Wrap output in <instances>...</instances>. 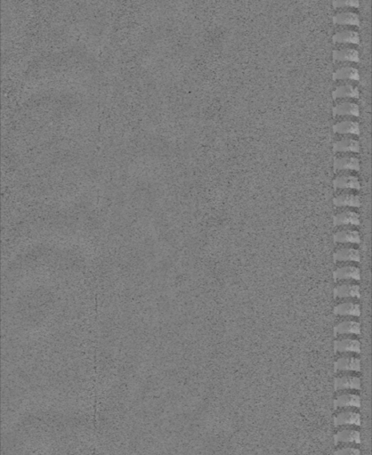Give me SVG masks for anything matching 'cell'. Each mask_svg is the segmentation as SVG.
Returning <instances> with one entry per match:
<instances>
[{
	"label": "cell",
	"mask_w": 372,
	"mask_h": 455,
	"mask_svg": "<svg viewBox=\"0 0 372 455\" xmlns=\"http://www.w3.org/2000/svg\"><path fill=\"white\" fill-rule=\"evenodd\" d=\"M334 370L335 372H339V371L360 372L361 371V361L356 357H341L335 362Z\"/></svg>",
	"instance_id": "cell-1"
},
{
	"label": "cell",
	"mask_w": 372,
	"mask_h": 455,
	"mask_svg": "<svg viewBox=\"0 0 372 455\" xmlns=\"http://www.w3.org/2000/svg\"><path fill=\"white\" fill-rule=\"evenodd\" d=\"M334 351L338 353H361L360 341L353 339H343L334 341Z\"/></svg>",
	"instance_id": "cell-2"
},
{
	"label": "cell",
	"mask_w": 372,
	"mask_h": 455,
	"mask_svg": "<svg viewBox=\"0 0 372 455\" xmlns=\"http://www.w3.org/2000/svg\"><path fill=\"white\" fill-rule=\"evenodd\" d=\"M335 298H360V287L357 284H343L335 287Z\"/></svg>",
	"instance_id": "cell-3"
},
{
	"label": "cell",
	"mask_w": 372,
	"mask_h": 455,
	"mask_svg": "<svg viewBox=\"0 0 372 455\" xmlns=\"http://www.w3.org/2000/svg\"><path fill=\"white\" fill-rule=\"evenodd\" d=\"M335 391L361 390V380L354 376H341L335 379Z\"/></svg>",
	"instance_id": "cell-4"
},
{
	"label": "cell",
	"mask_w": 372,
	"mask_h": 455,
	"mask_svg": "<svg viewBox=\"0 0 372 455\" xmlns=\"http://www.w3.org/2000/svg\"><path fill=\"white\" fill-rule=\"evenodd\" d=\"M334 280H343V279H361L360 269L354 266H344L338 268L333 272Z\"/></svg>",
	"instance_id": "cell-5"
},
{
	"label": "cell",
	"mask_w": 372,
	"mask_h": 455,
	"mask_svg": "<svg viewBox=\"0 0 372 455\" xmlns=\"http://www.w3.org/2000/svg\"><path fill=\"white\" fill-rule=\"evenodd\" d=\"M333 224L334 226H358L360 224L359 214L351 211L339 212L333 217Z\"/></svg>",
	"instance_id": "cell-6"
},
{
	"label": "cell",
	"mask_w": 372,
	"mask_h": 455,
	"mask_svg": "<svg viewBox=\"0 0 372 455\" xmlns=\"http://www.w3.org/2000/svg\"><path fill=\"white\" fill-rule=\"evenodd\" d=\"M334 262H360L361 256L359 251L353 248H342L333 254Z\"/></svg>",
	"instance_id": "cell-7"
},
{
	"label": "cell",
	"mask_w": 372,
	"mask_h": 455,
	"mask_svg": "<svg viewBox=\"0 0 372 455\" xmlns=\"http://www.w3.org/2000/svg\"><path fill=\"white\" fill-rule=\"evenodd\" d=\"M335 189H353L360 190L361 184L355 176L352 175H342L338 176L333 181Z\"/></svg>",
	"instance_id": "cell-8"
},
{
	"label": "cell",
	"mask_w": 372,
	"mask_h": 455,
	"mask_svg": "<svg viewBox=\"0 0 372 455\" xmlns=\"http://www.w3.org/2000/svg\"><path fill=\"white\" fill-rule=\"evenodd\" d=\"M333 239L335 243H361L360 234L353 230H343L337 232Z\"/></svg>",
	"instance_id": "cell-9"
},
{
	"label": "cell",
	"mask_w": 372,
	"mask_h": 455,
	"mask_svg": "<svg viewBox=\"0 0 372 455\" xmlns=\"http://www.w3.org/2000/svg\"><path fill=\"white\" fill-rule=\"evenodd\" d=\"M339 407H361V398L357 395L346 394L338 396L335 399L334 408Z\"/></svg>",
	"instance_id": "cell-10"
},
{
	"label": "cell",
	"mask_w": 372,
	"mask_h": 455,
	"mask_svg": "<svg viewBox=\"0 0 372 455\" xmlns=\"http://www.w3.org/2000/svg\"><path fill=\"white\" fill-rule=\"evenodd\" d=\"M336 427L341 425H355L361 426V416L354 412H344L334 417Z\"/></svg>",
	"instance_id": "cell-11"
},
{
	"label": "cell",
	"mask_w": 372,
	"mask_h": 455,
	"mask_svg": "<svg viewBox=\"0 0 372 455\" xmlns=\"http://www.w3.org/2000/svg\"><path fill=\"white\" fill-rule=\"evenodd\" d=\"M334 170H360V162L356 158L345 157L334 160Z\"/></svg>",
	"instance_id": "cell-12"
},
{
	"label": "cell",
	"mask_w": 372,
	"mask_h": 455,
	"mask_svg": "<svg viewBox=\"0 0 372 455\" xmlns=\"http://www.w3.org/2000/svg\"><path fill=\"white\" fill-rule=\"evenodd\" d=\"M334 314L338 316L360 317L361 316V308L358 304L347 301V302L337 305L334 308Z\"/></svg>",
	"instance_id": "cell-13"
},
{
	"label": "cell",
	"mask_w": 372,
	"mask_h": 455,
	"mask_svg": "<svg viewBox=\"0 0 372 455\" xmlns=\"http://www.w3.org/2000/svg\"><path fill=\"white\" fill-rule=\"evenodd\" d=\"M361 334V326L356 321H344L334 327V335Z\"/></svg>",
	"instance_id": "cell-14"
},
{
	"label": "cell",
	"mask_w": 372,
	"mask_h": 455,
	"mask_svg": "<svg viewBox=\"0 0 372 455\" xmlns=\"http://www.w3.org/2000/svg\"><path fill=\"white\" fill-rule=\"evenodd\" d=\"M335 444L338 443H354L361 444L360 433L355 430H343L337 433L334 436Z\"/></svg>",
	"instance_id": "cell-15"
},
{
	"label": "cell",
	"mask_w": 372,
	"mask_h": 455,
	"mask_svg": "<svg viewBox=\"0 0 372 455\" xmlns=\"http://www.w3.org/2000/svg\"><path fill=\"white\" fill-rule=\"evenodd\" d=\"M333 204L336 206H352L359 207L361 205L360 197L353 194H342L334 197Z\"/></svg>",
	"instance_id": "cell-16"
},
{
	"label": "cell",
	"mask_w": 372,
	"mask_h": 455,
	"mask_svg": "<svg viewBox=\"0 0 372 455\" xmlns=\"http://www.w3.org/2000/svg\"><path fill=\"white\" fill-rule=\"evenodd\" d=\"M359 107L355 103H342L333 108V114L335 116H359Z\"/></svg>",
	"instance_id": "cell-17"
},
{
	"label": "cell",
	"mask_w": 372,
	"mask_h": 455,
	"mask_svg": "<svg viewBox=\"0 0 372 455\" xmlns=\"http://www.w3.org/2000/svg\"><path fill=\"white\" fill-rule=\"evenodd\" d=\"M334 151H352L358 152L360 149V146L358 141L353 139L346 138L341 140H338L333 145Z\"/></svg>",
	"instance_id": "cell-18"
},
{
	"label": "cell",
	"mask_w": 372,
	"mask_h": 455,
	"mask_svg": "<svg viewBox=\"0 0 372 455\" xmlns=\"http://www.w3.org/2000/svg\"><path fill=\"white\" fill-rule=\"evenodd\" d=\"M333 22L337 24H349V25H359L360 19L357 14L353 12H344L338 13L333 17Z\"/></svg>",
	"instance_id": "cell-19"
},
{
	"label": "cell",
	"mask_w": 372,
	"mask_h": 455,
	"mask_svg": "<svg viewBox=\"0 0 372 455\" xmlns=\"http://www.w3.org/2000/svg\"><path fill=\"white\" fill-rule=\"evenodd\" d=\"M333 58L337 61H359V53L357 50L353 48H345V49L334 50Z\"/></svg>",
	"instance_id": "cell-20"
},
{
	"label": "cell",
	"mask_w": 372,
	"mask_h": 455,
	"mask_svg": "<svg viewBox=\"0 0 372 455\" xmlns=\"http://www.w3.org/2000/svg\"><path fill=\"white\" fill-rule=\"evenodd\" d=\"M333 131L336 133L359 134L360 126L355 122L346 120V121L339 122L338 124L333 125Z\"/></svg>",
	"instance_id": "cell-21"
},
{
	"label": "cell",
	"mask_w": 372,
	"mask_h": 455,
	"mask_svg": "<svg viewBox=\"0 0 372 455\" xmlns=\"http://www.w3.org/2000/svg\"><path fill=\"white\" fill-rule=\"evenodd\" d=\"M333 41L335 43H351V44H358L360 41L359 35L355 31H343L337 32L333 36Z\"/></svg>",
	"instance_id": "cell-22"
},
{
	"label": "cell",
	"mask_w": 372,
	"mask_h": 455,
	"mask_svg": "<svg viewBox=\"0 0 372 455\" xmlns=\"http://www.w3.org/2000/svg\"><path fill=\"white\" fill-rule=\"evenodd\" d=\"M333 80H359V72L356 68L344 67L338 68L333 73Z\"/></svg>",
	"instance_id": "cell-23"
},
{
	"label": "cell",
	"mask_w": 372,
	"mask_h": 455,
	"mask_svg": "<svg viewBox=\"0 0 372 455\" xmlns=\"http://www.w3.org/2000/svg\"><path fill=\"white\" fill-rule=\"evenodd\" d=\"M333 98L339 97H359V90L351 85H344L336 88L332 93Z\"/></svg>",
	"instance_id": "cell-24"
},
{
	"label": "cell",
	"mask_w": 372,
	"mask_h": 455,
	"mask_svg": "<svg viewBox=\"0 0 372 455\" xmlns=\"http://www.w3.org/2000/svg\"><path fill=\"white\" fill-rule=\"evenodd\" d=\"M332 4L334 8H345V7L357 8L359 7L360 3L357 0H335Z\"/></svg>",
	"instance_id": "cell-25"
},
{
	"label": "cell",
	"mask_w": 372,
	"mask_h": 455,
	"mask_svg": "<svg viewBox=\"0 0 372 455\" xmlns=\"http://www.w3.org/2000/svg\"><path fill=\"white\" fill-rule=\"evenodd\" d=\"M335 455H361V451L355 448L346 447L336 451Z\"/></svg>",
	"instance_id": "cell-26"
}]
</instances>
